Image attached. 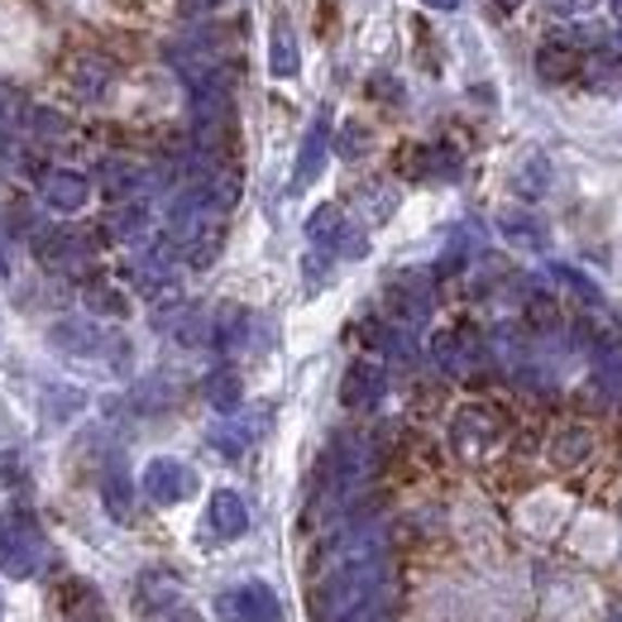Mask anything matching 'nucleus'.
I'll return each mask as SVG.
<instances>
[{"label": "nucleus", "mask_w": 622, "mask_h": 622, "mask_svg": "<svg viewBox=\"0 0 622 622\" xmlns=\"http://www.w3.org/2000/svg\"><path fill=\"white\" fill-rule=\"evenodd\" d=\"M48 560V542L34 522L29 508H10L0 522V570H10L15 580H34Z\"/></svg>", "instance_id": "1"}, {"label": "nucleus", "mask_w": 622, "mask_h": 622, "mask_svg": "<svg viewBox=\"0 0 622 622\" xmlns=\"http://www.w3.org/2000/svg\"><path fill=\"white\" fill-rule=\"evenodd\" d=\"M144 494H149L159 508H173V502H187L197 494V470L173 455H159V460L144 464Z\"/></svg>", "instance_id": "2"}, {"label": "nucleus", "mask_w": 622, "mask_h": 622, "mask_svg": "<svg viewBox=\"0 0 622 622\" xmlns=\"http://www.w3.org/2000/svg\"><path fill=\"white\" fill-rule=\"evenodd\" d=\"M215 608H221L225 622H283L278 594H273L269 584H259V580L239 584V589H225Z\"/></svg>", "instance_id": "3"}, {"label": "nucleus", "mask_w": 622, "mask_h": 622, "mask_svg": "<svg viewBox=\"0 0 622 622\" xmlns=\"http://www.w3.org/2000/svg\"><path fill=\"white\" fill-rule=\"evenodd\" d=\"M307 235L316 239V245H326L331 254H345V259H364L369 254V235L354 231V225L345 221L335 207H316V211H311Z\"/></svg>", "instance_id": "4"}, {"label": "nucleus", "mask_w": 622, "mask_h": 622, "mask_svg": "<svg viewBox=\"0 0 622 622\" xmlns=\"http://www.w3.org/2000/svg\"><path fill=\"white\" fill-rule=\"evenodd\" d=\"M48 340H53V350L77 354V359H105L120 350L111 335H105V326H96V321H58L48 331Z\"/></svg>", "instance_id": "5"}, {"label": "nucleus", "mask_w": 622, "mask_h": 622, "mask_svg": "<svg viewBox=\"0 0 622 622\" xmlns=\"http://www.w3.org/2000/svg\"><path fill=\"white\" fill-rule=\"evenodd\" d=\"M207 532L215 542H235V536L249 532V508L235 488H215L211 502H207Z\"/></svg>", "instance_id": "6"}, {"label": "nucleus", "mask_w": 622, "mask_h": 622, "mask_svg": "<svg viewBox=\"0 0 622 622\" xmlns=\"http://www.w3.org/2000/svg\"><path fill=\"white\" fill-rule=\"evenodd\" d=\"M326 153H331V115L321 111L311 120L307 139H302V153H297V173H293V191L311 187L321 177V167H326Z\"/></svg>", "instance_id": "7"}, {"label": "nucleus", "mask_w": 622, "mask_h": 622, "mask_svg": "<svg viewBox=\"0 0 622 622\" xmlns=\"http://www.w3.org/2000/svg\"><path fill=\"white\" fill-rule=\"evenodd\" d=\"M383 388H388L383 364H374V359H359V364H350V374H345V383H340V402L345 407H374L383 398Z\"/></svg>", "instance_id": "8"}, {"label": "nucleus", "mask_w": 622, "mask_h": 622, "mask_svg": "<svg viewBox=\"0 0 622 622\" xmlns=\"http://www.w3.org/2000/svg\"><path fill=\"white\" fill-rule=\"evenodd\" d=\"M43 201H48V211L72 215V211H82V207L91 201V183H87L82 173H67V167H58V173L43 177Z\"/></svg>", "instance_id": "9"}, {"label": "nucleus", "mask_w": 622, "mask_h": 622, "mask_svg": "<svg viewBox=\"0 0 622 622\" xmlns=\"http://www.w3.org/2000/svg\"><path fill=\"white\" fill-rule=\"evenodd\" d=\"M67 77H72V87H77L82 101H96V96H105V87L115 82V63L105 53H82V58H72Z\"/></svg>", "instance_id": "10"}, {"label": "nucleus", "mask_w": 622, "mask_h": 622, "mask_svg": "<svg viewBox=\"0 0 622 622\" xmlns=\"http://www.w3.org/2000/svg\"><path fill=\"white\" fill-rule=\"evenodd\" d=\"M101 502H105V512H111L115 522H129V518H135V484H129V474H125V464H120V460L105 464Z\"/></svg>", "instance_id": "11"}, {"label": "nucleus", "mask_w": 622, "mask_h": 622, "mask_svg": "<svg viewBox=\"0 0 622 622\" xmlns=\"http://www.w3.org/2000/svg\"><path fill=\"white\" fill-rule=\"evenodd\" d=\"M53 598L63 604L67 618H82V622H96V618H101V594H96L91 584H82V580H67Z\"/></svg>", "instance_id": "12"}, {"label": "nucleus", "mask_w": 622, "mask_h": 622, "mask_svg": "<svg viewBox=\"0 0 622 622\" xmlns=\"http://www.w3.org/2000/svg\"><path fill=\"white\" fill-rule=\"evenodd\" d=\"M239 398H245V383H239L235 369H215V374L207 378V402L215 407V412H239Z\"/></svg>", "instance_id": "13"}, {"label": "nucleus", "mask_w": 622, "mask_h": 622, "mask_svg": "<svg viewBox=\"0 0 622 622\" xmlns=\"http://www.w3.org/2000/svg\"><path fill=\"white\" fill-rule=\"evenodd\" d=\"M393 307H398V316L402 321H426V311H431V293L416 278H402V283H393Z\"/></svg>", "instance_id": "14"}, {"label": "nucleus", "mask_w": 622, "mask_h": 622, "mask_svg": "<svg viewBox=\"0 0 622 622\" xmlns=\"http://www.w3.org/2000/svg\"><path fill=\"white\" fill-rule=\"evenodd\" d=\"M494 436H498L494 416L474 412V407H470V412H460V422H455V440H460V446H474V440H478V446H488Z\"/></svg>", "instance_id": "15"}, {"label": "nucleus", "mask_w": 622, "mask_h": 622, "mask_svg": "<svg viewBox=\"0 0 622 622\" xmlns=\"http://www.w3.org/2000/svg\"><path fill=\"white\" fill-rule=\"evenodd\" d=\"M502 235L518 239V245L546 249V231H542V221H536V215H526V211H508V215H502Z\"/></svg>", "instance_id": "16"}, {"label": "nucleus", "mask_w": 622, "mask_h": 622, "mask_svg": "<svg viewBox=\"0 0 622 622\" xmlns=\"http://www.w3.org/2000/svg\"><path fill=\"white\" fill-rule=\"evenodd\" d=\"M149 622H197V613L183 604L173 584H163V598H149Z\"/></svg>", "instance_id": "17"}, {"label": "nucleus", "mask_w": 622, "mask_h": 622, "mask_svg": "<svg viewBox=\"0 0 622 622\" xmlns=\"http://www.w3.org/2000/svg\"><path fill=\"white\" fill-rule=\"evenodd\" d=\"M269 72H273V77H293V72H297V39H293V29H287V24H278V29H273Z\"/></svg>", "instance_id": "18"}, {"label": "nucleus", "mask_w": 622, "mask_h": 622, "mask_svg": "<svg viewBox=\"0 0 622 622\" xmlns=\"http://www.w3.org/2000/svg\"><path fill=\"white\" fill-rule=\"evenodd\" d=\"M474 350H478V345L470 340V335H440V340H436V359H440L446 369H464Z\"/></svg>", "instance_id": "19"}, {"label": "nucleus", "mask_w": 622, "mask_h": 622, "mask_svg": "<svg viewBox=\"0 0 622 622\" xmlns=\"http://www.w3.org/2000/svg\"><path fill=\"white\" fill-rule=\"evenodd\" d=\"M536 67H542V77L560 82V77H570V72L580 67V58H574V48H570V53H565V48L546 43V48H542V63H536Z\"/></svg>", "instance_id": "20"}, {"label": "nucleus", "mask_w": 622, "mask_h": 622, "mask_svg": "<svg viewBox=\"0 0 622 622\" xmlns=\"http://www.w3.org/2000/svg\"><path fill=\"white\" fill-rule=\"evenodd\" d=\"M111 225H115L120 239H144V235H149V211H144L139 201H135V207H120Z\"/></svg>", "instance_id": "21"}, {"label": "nucleus", "mask_w": 622, "mask_h": 622, "mask_svg": "<svg viewBox=\"0 0 622 622\" xmlns=\"http://www.w3.org/2000/svg\"><path fill=\"white\" fill-rule=\"evenodd\" d=\"M249 436H254V426H235V422H225V426H215V431H211V446L235 460V455L249 446Z\"/></svg>", "instance_id": "22"}, {"label": "nucleus", "mask_w": 622, "mask_h": 622, "mask_svg": "<svg viewBox=\"0 0 622 622\" xmlns=\"http://www.w3.org/2000/svg\"><path fill=\"white\" fill-rule=\"evenodd\" d=\"M101 187L111 191V197H129V191L139 187V173H135V167H129V163H105Z\"/></svg>", "instance_id": "23"}, {"label": "nucleus", "mask_w": 622, "mask_h": 622, "mask_svg": "<svg viewBox=\"0 0 622 622\" xmlns=\"http://www.w3.org/2000/svg\"><path fill=\"white\" fill-rule=\"evenodd\" d=\"M48 422H67L72 412H82V393L77 388H48Z\"/></svg>", "instance_id": "24"}, {"label": "nucleus", "mask_w": 622, "mask_h": 622, "mask_svg": "<svg viewBox=\"0 0 622 622\" xmlns=\"http://www.w3.org/2000/svg\"><path fill=\"white\" fill-rule=\"evenodd\" d=\"M584 455H589V436H584V431H565V436L556 440V464H580Z\"/></svg>", "instance_id": "25"}, {"label": "nucleus", "mask_w": 622, "mask_h": 622, "mask_svg": "<svg viewBox=\"0 0 622 622\" xmlns=\"http://www.w3.org/2000/svg\"><path fill=\"white\" fill-rule=\"evenodd\" d=\"M556 278H560V283H570L574 293H580V297H584V302H589V307H598V302H604V297H598V287H594L589 278H584L580 269H565V263H560V269H556Z\"/></svg>", "instance_id": "26"}, {"label": "nucleus", "mask_w": 622, "mask_h": 622, "mask_svg": "<svg viewBox=\"0 0 622 622\" xmlns=\"http://www.w3.org/2000/svg\"><path fill=\"white\" fill-rule=\"evenodd\" d=\"M364 144H369L364 125H345V139H340V153H345V159H359V153H364Z\"/></svg>", "instance_id": "27"}, {"label": "nucleus", "mask_w": 622, "mask_h": 622, "mask_svg": "<svg viewBox=\"0 0 622 622\" xmlns=\"http://www.w3.org/2000/svg\"><path fill=\"white\" fill-rule=\"evenodd\" d=\"M91 307H101V311H115V316H120V311H125V302H120L115 293H91Z\"/></svg>", "instance_id": "28"}, {"label": "nucleus", "mask_w": 622, "mask_h": 622, "mask_svg": "<svg viewBox=\"0 0 622 622\" xmlns=\"http://www.w3.org/2000/svg\"><path fill=\"white\" fill-rule=\"evenodd\" d=\"M215 5H221V0H183V10H187V15H211Z\"/></svg>", "instance_id": "29"}, {"label": "nucleus", "mask_w": 622, "mask_h": 622, "mask_svg": "<svg viewBox=\"0 0 622 622\" xmlns=\"http://www.w3.org/2000/svg\"><path fill=\"white\" fill-rule=\"evenodd\" d=\"M422 5H431V10H455L460 0H422Z\"/></svg>", "instance_id": "30"}, {"label": "nucleus", "mask_w": 622, "mask_h": 622, "mask_svg": "<svg viewBox=\"0 0 622 622\" xmlns=\"http://www.w3.org/2000/svg\"><path fill=\"white\" fill-rule=\"evenodd\" d=\"M0 287H5V259H0Z\"/></svg>", "instance_id": "31"}, {"label": "nucleus", "mask_w": 622, "mask_h": 622, "mask_svg": "<svg viewBox=\"0 0 622 622\" xmlns=\"http://www.w3.org/2000/svg\"><path fill=\"white\" fill-rule=\"evenodd\" d=\"M608 622H622V608H618V613H608Z\"/></svg>", "instance_id": "32"}, {"label": "nucleus", "mask_w": 622, "mask_h": 622, "mask_svg": "<svg viewBox=\"0 0 622 622\" xmlns=\"http://www.w3.org/2000/svg\"><path fill=\"white\" fill-rule=\"evenodd\" d=\"M0 613H5V604H0Z\"/></svg>", "instance_id": "33"}]
</instances>
